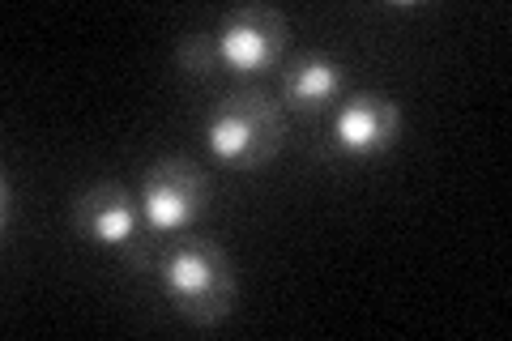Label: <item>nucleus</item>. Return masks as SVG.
Segmentation results:
<instances>
[{"mask_svg":"<svg viewBox=\"0 0 512 341\" xmlns=\"http://www.w3.org/2000/svg\"><path fill=\"white\" fill-rule=\"evenodd\" d=\"M402 137V107L384 94H355L333 116V145L350 158L384 154Z\"/></svg>","mask_w":512,"mask_h":341,"instance_id":"nucleus-6","label":"nucleus"},{"mask_svg":"<svg viewBox=\"0 0 512 341\" xmlns=\"http://www.w3.org/2000/svg\"><path fill=\"white\" fill-rule=\"evenodd\" d=\"M175 60H180V73L188 77H210L218 69V47H214V35H184L180 47H175Z\"/></svg>","mask_w":512,"mask_h":341,"instance_id":"nucleus-8","label":"nucleus"},{"mask_svg":"<svg viewBox=\"0 0 512 341\" xmlns=\"http://www.w3.org/2000/svg\"><path fill=\"white\" fill-rule=\"evenodd\" d=\"M205 201H210V180L197 162L163 158L146 171V184H141V218H146L150 239L188 231L201 218Z\"/></svg>","mask_w":512,"mask_h":341,"instance_id":"nucleus-4","label":"nucleus"},{"mask_svg":"<svg viewBox=\"0 0 512 341\" xmlns=\"http://www.w3.org/2000/svg\"><path fill=\"white\" fill-rule=\"evenodd\" d=\"M0 188H5V231H9L13 226V180H5Z\"/></svg>","mask_w":512,"mask_h":341,"instance_id":"nucleus-9","label":"nucleus"},{"mask_svg":"<svg viewBox=\"0 0 512 341\" xmlns=\"http://www.w3.org/2000/svg\"><path fill=\"white\" fill-rule=\"evenodd\" d=\"M346 94V69L333 56H299L286 73V103L295 111H325Z\"/></svg>","mask_w":512,"mask_h":341,"instance_id":"nucleus-7","label":"nucleus"},{"mask_svg":"<svg viewBox=\"0 0 512 341\" xmlns=\"http://www.w3.org/2000/svg\"><path fill=\"white\" fill-rule=\"evenodd\" d=\"M214 47H218V64H227L231 73L239 77L265 73L286 52V22H282V13L261 9V5L235 9L222 18Z\"/></svg>","mask_w":512,"mask_h":341,"instance_id":"nucleus-5","label":"nucleus"},{"mask_svg":"<svg viewBox=\"0 0 512 341\" xmlns=\"http://www.w3.org/2000/svg\"><path fill=\"white\" fill-rule=\"evenodd\" d=\"M205 145L227 167H265L282 145V103L265 90H231L205 120Z\"/></svg>","mask_w":512,"mask_h":341,"instance_id":"nucleus-2","label":"nucleus"},{"mask_svg":"<svg viewBox=\"0 0 512 341\" xmlns=\"http://www.w3.org/2000/svg\"><path fill=\"white\" fill-rule=\"evenodd\" d=\"M154 273L167 299L180 307L192 324H218L235 307V273L210 239H184L171 252L154 256Z\"/></svg>","mask_w":512,"mask_h":341,"instance_id":"nucleus-1","label":"nucleus"},{"mask_svg":"<svg viewBox=\"0 0 512 341\" xmlns=\"http://www.w3.org/2000/svg\"><path fill=\"white\" fill-rule=\"evenodd\" d=\"M73 226L94 248L120 252L133 269H154V261H150L154 239H146L150 231H146V218H141V201L128 197V188L94 184L90 192H82L73 205Z\"/></svg>","mask_w":512,"mask_h":341,"instance_id":"nucleus-3","label":"nucleus"}]
</instances>
